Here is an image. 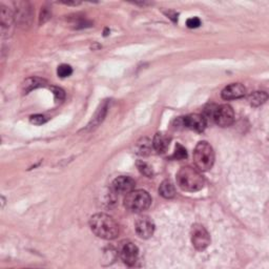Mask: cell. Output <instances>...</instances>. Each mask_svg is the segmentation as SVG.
<instances>
[{
  "instance_id": "10",
  "label": "cell",
  "mask_w": 269,
  "mask_h": 269,
  "mask_svg": "<svg viewBox=\"0 0 269 269\" xmlns=\"http://www.w3.org/2000/svg\"><path fill=\"white\" fill-rule=\"evenodd\" d=\"M134 185H136V182L133 178L128 176H120L114 180L112 189L115 194L128 195L134 191Z\"/></svg>"
},
{
  "instance_id": "24",
  "label": "cell",
  "mask_w": 269,
  "mask_h": 269,
  "mask_svg": "<svg viewBox=\"0 0 269 269\" xmlns=\"http://www.w3.org/2000/svg\"><path fill=\"white\" fill-rule=\"evenodd\" d=\"M186 26L189 29H197V28H199L201 26V20L199 18H198V17L189 18L186 21Z\"/></svg>"
},
{
  "instance_id": "19",
  "label": "cell",
  "mask_w": 269,
  "mask_h": 269,
  "mask_svg": "<svg viewBox=\"0 0 269 269\" xmlns=\"http://www.w3.org/2000/svg\"><path fill=\"white\" fill-rule=\"evenodd\" d=\"M137 168H138V169L140 170V172L142 173V175H144L147 178H153V176H154L153 168H150V166L146 162L138 161L137 162Z\"/></svg>"
},
{
  "instance_id": "15",
  "label": "cell",
  "mask_w": 269,
  "mask_h": 269,
  "mask_svg": "<svg viewBox=\"0 0 269 269\" xmlns=\"http://www.w3.org/2000/svg\"><path fill=\"white\" fill-rule=\"evenodd\" d=\"M153 142L148 138H141L134 146V153L139 156H148L152 152Z\"/></svg>"
},
{
  "instance_id": "6",
  "label": "cell",
  "mask_w": 269,
  "mask_h": 269,
  "mask_svg": "<svg viewBox=\"0 0 269 269\" xmlns=\"http://www.w3.org/2000/svg\"><path fill=\"white\" fill-rule=\"evenodd\" d=\"M211 118L219 126L227 128V126H231L234 123L235 120L234 109L228 104H222L220 106H217L212 110Z\"/></svg>"
},
{
  "instance_id": "12",
  "label": "cell",
  "mask_w": 269,
  "mask_h": 269,
  "mask_svg": "<svg viewBox=\"0 0 269 269\" xmlns=\"http://www.w3.org/2000/svg\"><path fill=\"white\" fill-rule=\"evenodd\" d=\"M246 94V89L241 83H233L226 88L221 93V96L224 100H235L243 98Z\"/></svg>"
},
{
  "instance_id": "4",
  "label": "cell",
  "mask_w": 269,
  "mask_h": 269,
  "mask_svg": "<svg viewBox=\"0 0 269 269\" xmlns=\"http://www.w3.org/2000/svg\"><path fill=\"white\" fill-rule=\"evenodd\" d=\"M152 204V198L145 191H133L124 199L125 208L132 212H142Z\"/></svg>"
},
{
  "instance_id": "17",
  "label": "cell",
  "mask_w": 269,
  "mask_h": 269,
  "mask_svg": "<svg viewBox=\"0 0 269 269\" xmlns=\"http://www.w3.org/2000/svg\"><path fill=\"white\" fill-rule=\"evenodd\" d=\"M159 194L165 198V199H171L176 196V188L170 181L165 180L163 181L159 187Z\"/></svg>"
},
{
  "instance_id": "7",
  "label": "cell",
  "mask_w": 269,
  "mask_h": 269,
  "mask_svg": "<svg viewBox=\"0 0 269 269\" xmlns=\"http://www.w3.org/2000/svg\"><path fill=\"white\" fill-rule=\"evenodd\" d=\"M182 126H184L186 129H189L192 131H195L197 133H202L205 129H206V118L199 114H192L186 117L180 118Z\"/></svg>"
},
{
  "instance_id": "5",
  "label": "cell",
  "mask_w": 269,
  "mask_h": 269,
  "mask_svg": "<svg viewBox=\"0 0 269 269\" xmlns=\"http://www.w3.org/2000/svg\"><path fill=\"white\" fill-rule=\"evenodd\" d=\"M191 238L194 247L197 250L203 251L206 249L210 244V235L203 225L195 224L192 227Z\"/></svg>"
},
{
  "instance_id": "18",
  "label": "cell",
  "mask_w": 269,
  "mask_h": 269,
  "mask_svg": "<svg viewBox=\"0 0 269 269\" xmlns=\"http://www.w3.org/2000/svg\"><path fill=\"white\" fill-rule=\"evenodd\" d=\"M267 99H268V95L266 92H255L248 96V101L250 105L255 107L264 104L267 101Z\"/></svg>"
},
{
  "instance_id": "22",
  "label": "cell",
  "mask_w": 269,
  "mask_h": 269,
  "mask_svg": "<svg viewBox=\"0 0 269 269\" xmlns=\"http://www.w3.org/2000/svg\"><path fill=\"white\" fill-rule=\"evenodd\" d=\"M30 121H31V123H33L35 125H41V124L45 123L47 121V119H46V117H44L43 115H34L30 118Z\"/></svg>"
},
{
  "instance_id": "14",
  "label": "cell",
  "mask_w": 269,
  "mask_h": 269,
  "mask_svg": "<svg viewBox=\"0 0 269 269\" xmlns=\"http://www.w3.org/2000/svg\"><path fill=\"white\" fill-rule=\"evenodd\" d=\"M170 139L168 136L164 133H157L153 140V147L155 150H157L159 154H163L168 150L169 146Z\"/></svg>"
},
{
  "instance_id": "25",
  "label": "cell",
  "mask_w": 269,
  "mask_h": 269,
  "mask_svg": "<svg viewBox=\"0 0 269 269\" xmlns=\"http://www.w3.org/2000/svg\"><path fill=\"white\" fill-rule=\"evenodd\" d=\"M51 17V13L50 11L47 10V7H43L41 14H40V23H44L45 21H47Z\"/></svg>"
},
{
  "instance_id": "20",
  "label": "cell",
  "mask_w": 269,
  "mask_h": 269,
  "mask_svg": "<svg viewBox=\"0 0 269 269\" xmlns=\"http://www.w3.org/2000/svg\"><path fill=\"white\" fill-rule=\"evenodd\" d=\"M57 74L60 78H67L73 74V68L68 65H61L58 67Z\"/></svg>"
},
{
  "instance_id": "1",
  "label": "cell",
  "mask_w": 269,
  "mask_h": 269,
  "mask_svg": "<svg viewBox=\"0 0 269 269\" xmlns=\"http://www.w3.org/2000/svg\"><path fill=\"white\" fill-rule=\"evenodd\" d=\"M90 227L97 236L104 240H114L120 233L119 225L106 213H96L90 219Z\"/></svg>"
},
{
  "instance_id": "11",
  "label": "cell",
  "mask_w": 269,
  "mask_h": 269,
  "mask_svg": "<svg viewBox=\"0 0 269 269\" xmlns=\"http://www.w3.org/2000/svg\"><path fill=\"white\" fill-rule=\"evenodd\" d=\"M16 12H15V20L17 21L20 26H29L32 20V10L28 2H18L15 3Z\"/></svg>"
},
{
  "instance_id": "13",
  "label": "cell",
  "mask_w": 269,
  "mask_h": 269,
  "mask_svg": "<svg viewBox=\"0 0 269 269\" xmlns=\"http://www.w3.org/2000/svg\"><path fill=\"white\" fill-rule=\"evenodd\" d=\"M0 20H1L2 35L6 34V32L9 33L13 27V23L15 20V15L10 9H7L6 6H4L2 4H1V12H0Z\"/></svg>"
},
{
  "instance_id": "21",
  "label": "cell",
  "mask_w": 269,
  "mask_h": 269,
  "mask_svg": "<svg viewBox=\"0 0 269 269\" xmlns=\"http://www.w3.org/2000/svg\"><path fill=\"white\" fill-rule=\"evenodd\" d=\"M172 158H175V159L177 160H182V159H186L187 158V152L186 149L182 146L181 144H177L176 145V150H175V154H173Z\"/></svg>"
},
{
  "instance_id": "16",
  "label": "cell",
  "mask_w": 269,
  "mask_h": 269,
  "mask_svg": "<svg viewBox=\"0 0 269 269\" xmlns=\"http://www.w3.org/2000/svg\"><path fill=\"white\" fill-rule=\"evenodd\" d=\"M45 83H46V81L43 80V79H41V78H37V77L29 78L22 84L23 93L28 94V93H30L31 91H33L35 89H38V88H41V86H44Z\"/></svg>"
},
{
  "instance_id": "9",
  "label": "cell",
  "mask_w": 269,
  "mask_h": 269,
  "mask_svg": "<svg viewBox=\"0 0 269 269\" xmlns=\"http://www.w3.org/2000/svg\"><path fill=\"white\" fill-rule=\"evenodd\" d=\"M119 255L123 262L129 265L133 266L134 263L137 262L138 257H139V249L138 247L132 242H124L121 244Z\"/></svg>"
},
{
  "instance_id": "3",
  "label": "cell",
  "mask_w": 269,
  "mask_h": 269,
  "mask_svg": "<svg viewBox=\"0 0 269 269\" xmlns=\"http://www.w3.org/2000/svg\"><path fill=\"white\" fill-rule=\"evenodd\" d=\"M194 161L198 168L202 171L209 170L215 163V152L206 141H201L197 144L194 152Z\"/></svg>"
},
{
  "instance_id": "8",
  "label": "cell",
  "mask_w": 269,
  "mask_h": 269,
  "mask_svg": "<svg viewBox=\"0 0 269 269\" xmlns=\"http://www.w3.org/2000/svg\"><path fill=\"white\" fill-rule=\"evenodd\" d=\"M137 235L142 239H149L155 233L154 221L147 216L139 217L134 223Z\"/></svg>"
},
{
  "instance_id": "23",
  "label": "cell",
  "mask_w": 269,
  "mask_h": 269,
  "mask_svg": "<svg viewBox=\"0 0 269 269\" xmlns=\"http://www.w3.org/2000/svg\"><path fill=\"white\" fill-rule=\"evenodd\" d=\"M51 90H52V92H53V94H54L55 98H56V100L62 101L63 99H65V97H66V93H65V91H63L62 89H60V88H55V86H52Z\"/></svg>"
},
{
  "instance_id": "2",
  "label": "cell",
  "mask_w": 269,
  "mask_h": 269,
  "mask_svg": "<svg viewBox=\"0 0 269 269\" xmlns=\"http://www.w3.org/2000/svg\"><path fill=\"white\" fill-rule=\"evenodd\" d=\"M177 184L184 192H199L204 187L205 180L199 170L191 166L182 168L177 173Z\"/></svg>"
}]
</instances>
